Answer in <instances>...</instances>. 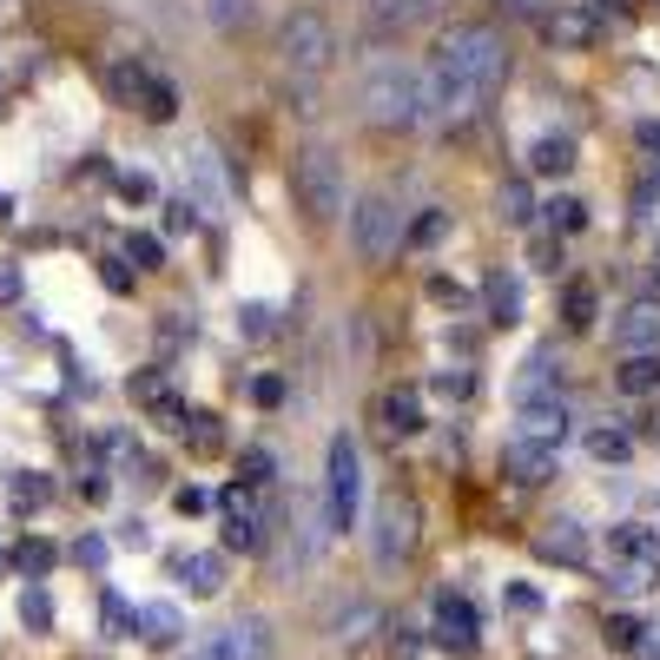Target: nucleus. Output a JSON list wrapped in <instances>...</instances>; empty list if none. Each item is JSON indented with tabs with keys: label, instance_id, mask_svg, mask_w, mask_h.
I'll return each mask as SVG.
<instances>
[{
	"label": "nucleus",
	"instance_id": "f257e3e1",
	"mask_svg": "<svg viewBox=\"0 0 660 660\" xmlns=\"http://www.w3.org/2000/svg\"><path fill=\"white\" fill-rule=\"evenodd\" d=\"M509 79V46L496 26L469 20V26H450L443 46L430 53L423 66V112L430 119H476Z\"/></svg>",
	"mask_w": 660,
	"mask_h": 660
},
{
	"label": "nucleus",
	"instance_id": "f03ea898",
	"mask_svg": "<svg viewBox=\"0 0 660 660\" xmlns=\"http://www.w3.org/2000/svg\"><path fill=\"white\" fill-rule=\"evenodd\" d=\"M357 106H364V119H370V126H390V132H410V126H423V119H430V112H423V73H416V66H403V59L370 66V73H364V86H357Z\"/></svg>",
	"mask_w": 660,
	"mask_h": 660
},
{
	"label": "nucleus",
	"instance_id": "7ed1b4c3",
	"mask_svg": "<svg viewBox=\"0 0 660 660\" xmlns=\"http://www.w3.org/2000/svg\"><path fill=\"white\" fill-rule=\"evenodd\" d=\"M357 502H364V450L344 430V436H331V456H324V535H350Z\"/></svg>",
	"mask_w": 660,
	"mask_h": 660
},
{
	"label": "nucleus",
	"instance_id": "20e7f679",
	"mask_svg": "<svg viewBox=\"0 0 660 660\" xmlns=\"http://www.w3.org/2000/svg\"><path fill=\"white\" fill-rule=\"evenodd\" d=\"M291 185H297V205H304L317 225H331V218L344 212V198H350V185H344V159H337L331 145L297 152V159H291Z\"/></svg>",
	"mask_w": 660,
	"mask_h": 660
},
{
	"label": "nucleus",
	"instance_id": "39448f33",
	"mask_svg": "<svg viewBox=\"0 0 660 660\" xmlns=\"http://www.w3.org/2000/svg\"><path fill=\"white\" fill-rule=\"evenodd\" d=\"M278 59H284L291 73H331V59H337L331 20H324L317 7H291V13L278 20Z\"/></svg>",
	"mask_w": 660,
	"mask_h": 660
},
{
	"label": "nucleus",
	"instance_id": "423d86ee",
	"mask_svg": "<svg viewBox=\"0 0 660 660\" xmlns=\"http://www.w3.org/2000/svg\"><path fill=\"white\" fill-rule=\"evenodd\" d=\"M350 245H357L364 264H390V258H397V245H403V212H397L390 192H364V198H357V212H350Z\"/></svg>",
	"mask_w": 660,
	"mask_h": 660
},
{
	"label": "nucleus",
	"instance_id": "0eeeda50",
	"mask_svg": "<svg viewBox=\"0 0 660 660\" xmlns=\"http://www.w3.org/2000/svg\"><path fill=\"white\" fill-rule=\"evenodd\" d=\"M416 522H423V509L403 489H390L377 502V516H370V555H377V569H403V555L416 549Z\"/></svg>",
	"mask_w": 660,
	"mask_h": 660
},
{
	"label": "nucleus",
	"instance_id": "6e6552de",
	"mask_svg": "<svg viewBox=\"0 0 660 660\" xmlns=\"http://www.w3.org/2000/svg\"><path fill=\"white\" fill-rule=\"evenodd\" d=\"M185 205H192L198 218H225V212H231V178H225V165H218L212 145H192V152H185Z\"/></svg>",
	"mask_w": 660,
	"mask_h": 660
},
{
	"label": "nucleus",
	"instance_id": "1a4fd4ad",
	"mask_svg": "<svg viewBox=\"0 0 660 660\" xmlns=\"http://www.w3.org/2000/svg\"><path fill=\"white\" fill-rule=\"evenodd\" d=\"M271 654H278V641H271V621H258V615H251V621H231V628H218V635H212V641H205L192 660H271Z\"/></svg>",
	"mask_w": 660,
	"mask_h": 660
},
{
	"label": "nucleus",
	"instance_id": "9d476101",
	"mask_svg": "<svg viewBox=\"0 0 660 660\" xmlns=\"http://www.w3.org/2000/svg\"><path fill=\"white\" fill-rule=\"evenodd\" d=\"M430 641H436V648H450V654H476V641H483V621H476L469 595H436Z\"/></svg>",
	"mask_w": 660,
	"mask_h": 660
},
{
	"label": "nucleus",
	"instance_id": "9b49d317",
	"mask_svg": "<svg viewBox=\"0 0 660 660\" xmlns=\"http://www.w3.org/2000/svg\"><path fill=\"white\" fill-rule=\"evenodd\" d=\"M218 502H225V549H245V555H251V549H264V509L251 502V489H238V483H231Z\"/></svg>",
	"mask_w": 660,
	"mask_h": 660
},
{
	"label": "nucleus",
	"instance_id": "f8f14e48",
	"mask_svg": "<svg viewBox=\"0 0 660 660\" xmlns=\"http://www.w3.org/2000/svg\"><path fill=\"white\" fill-rule=\"evenodd\" d=\"M502 476H509L516 489H542V483L555 476V450H549V443H529V436H516V443L502 450Z\"/></svg>",
	"mask_w": 660,
	"mask_h": 660
},
{
	"label": "nucleus",
	"instance_id": "ddd939ff",
	"mask_svg": "<svg viewBox=\"0 0 660 660\" xmlns=\"http://www.w3.org/2000/svg\"><path fill=\"white\" fill-rule=\"evenodd\" d=\"M535 555H542V562H562V569H582V562H588V529H582L575 516H555V522H542V535H535Z\"/></svg>",
	"mask_w": 660,
	"mask_h": 660
},
{
	"label": "nucleus",
	"instance_id": "4468645a",
	"mask_svg": "<svg viewBox=\"0 0 660 660\" xmlns=\"http://www.w3.org/2000/svg\"><path fill=\"white\" fill-rule=\"evenodd\" d=\"M615 344H621L628 357H648V350H660V304H654V297H635V304L615 317Z\"/></svg>",
	"mask_w": 660,
	"mask_h": 660
},
{
	"label": "nucleus",
	"instance_id": "2eb2a0df",
	"mask_svg": "<svg viewBox=\"0 0 660 660\" xmlns=\"http://www.w3.org/2000/svg\"><path fill=\"white\" fill-rule=\"evenodd\" d=\"M172 575H178V588H185L192 602H212V595L225 588V555H212V549H198V555H172Z\"/></svg>",
	"mask_w": 660,
	"mask_h": 660
},
{
	"label": "nucleus",
	"instance_id": "dca6fc26",
	"mask_svg": "<svg viewBox=\"0 0 660 660\" xmlns=\"http://www.w3.org/2000/svg\"><path fill=\"white\" fill-rule=\"evenodd\" d=\"M450 0H370V20L377 33H403V26H423V20H443Z\"/></svg>",
	"mask_w": 660,
	"mask_h": 660
},
{
	"label": "nucleus",
	"instance_id": "f3484780",
	"mask_svg": "<svg viewBox=\"0 0 660 660\" xmlns=\"http://www.w3.org/2000/svg\"><path fill=\"white\" fill-rule=\"evenodd\" d=\"M660 562L654 555H608V588L615 595H654Z\"/></svg>",
	"mask_w": 660,
	"mask_h": 660
},
{
	"label": "nucleus",
	"instance_id": "a211bd4d",
	"mask_svg": "<svg viewBox=\"0 0 660 660\" xmlns=\"http://www.w3.org/2000/svg\"><path fill=\"white\" fill-rule=\"evenodd\" d=\"M377 423H383L390 436H416V430H423V397H416V390H383V397H377Z\"/></svg>",
	"mask_w": 660,
	"mask_h": 660
},
{
	"label": "nucleus",
	"instance_id": "6ab92c4d",
	"mask_svg": "<svg viewBox=\"0 0 660 660\" xmlns=\"http://www.w3.org/2000/svg\"><path fill=\"white\" fill-rule=\"evenodd\" d=\"M522 436L555 450V443L569 436V403H562V397H549V403H522Z\"/></svg>",
	"mask_w": 660,
	"mask_h": 660
},
{
	"label": "nucleus",
	"instance_id": "aec40b11",
	"mask_svg": "<svg viewBox=\"0 0 660 660\" xmlns=\"http://www.w3.org/2000/svg\"><path fill=\"white\" fill-rule=\"evenodd\" d=\"M139 635H145V648H178L185 615H178L172 602H145V608H139Z\"/></svg>",
	"mask_w": 660,
	"mask_h": 660
},
{
	"label": "nucleus",
	"instance_id": "412c9836",
	"mask_svg": "<svg viewBox=\"0 0 660 660\" xmlns=\"http://www.w3.org/2000/svg\"><path fill=\"white\" fill-rule=\"evenodd\" d=\"M575 165V139L569 132H542L535 145H529V172H542V178H562Z\"/></svg>",
	"mask_w": 660,
	"mask_h": 660
},
{
	"label": "nucleus",
	"instance_id": "4be33fe9",
	"mask_svg": "<svg viewBox=\"0 0 660 660\" xmlns=\"http://www.w3.org/2000/svg\"><path fill=\"white\" fill-rule=\"evenodd\" d=\"M483 297H489V324H522V284L509 278V271H489V284H483Z\"/></svg>",
	"mask_w": 660,
	"mask_h": 660
},
{
	"label": "nucleus",
	"instance_id": "5701e85b",
	"mask_svg": "<svg viewBox=\"0 0 660 660\" xmlns=\"http://www.w3.org/2000/svg\"><path fill=\"white\" fill-rule=\"evenodd\" d=\"M145 86H152V73H145L139 59H112V66H106V93H112L119 106H132V112H139Z\"/></svg>",
	"mask_w": 660,
	"mask_h": 660
},
{
	"label": "nucleus",
	"instance_id": "b1692460",
	"mask_svg": "<svg viewBox=\"0 0 660 660\" xmlns=\"http://www.w3.org/2000/svg\"><path fill=\"white\" fill-rule=\"evenodd\" d=\"M549 397H562L555 390V364H549V350H535L522 364V377H516V403H549Z\"/></svg>",
	"mask_w": 660,
	"mask_h": 660
},
{
	"label": "nucleus",
	"instance_id": "393cba45",
	"mask_svg": "<svg viewBox=\"0 0 660 660\" xmlns=\"http://www.w3.org/2000/svg\"><path fill=\"white\" fill-rule=\"evenodd\" d=\"M615 390H621V397H654V390H660V357H654V350H648V357H621Z\"/></svg>",
	"mask_w": 660,
	"mask_h": 660
},
{
	"label": "nucleus",
	"instance_id": "a878e982",
	"mask_svg": "<svg viewBox=\"0 0 660 660\" xmlns=\"http://www.w3.org/2000/svg\"><path fill=\"white\" fill-rule=\"evenodd\" d=\"M46 502H53V483H46L40 469H20V476L7 483V509H13V516H33V509H46Z\"/></svg>",
	"mask_w": 660,
	"mask_h": 660
},
{
	"label": "nucleus",
	"instance_id": "bb28decb",
	"mask_svg": "<svg viewBox=\"0 0 660 660\" xmlns=\"http://www.w3.org/2000/svg\"><path fill=\"white\" fill-rule=\"evenodd\" d=\"M99 628H106V641H126V635H139V608L119 588H106L99 595Z\"/></svg>",
	"mask_w": 660,
	"mask_h": 660
},
{
	"label": "nucleus",
	"instance_id": "cd10ccee",
	"mask_svg": "<svg viewBox=\"0 0 660 660\" xmlns=\"http://www.w3.org/2000/svg\"><path fill=\"white\" fill-rule=\"evenodd\" d=\"M549 40H555V46H588V40H595V13H588V7H562V13L549 20Z\"/></svg>",
	"mask_w": 660,
	"mask_h": 660
},
{
	"label": "nucleus",
	"instance_id": "c85d7f7f",
	"mask_svg": "<svg viewBox=\"0 0 660 660\" xmlns=\"http://www.w3.org/2000/svg\"><path fill=\"white\" fill-rule=\"evenodd\" d=\"M496 218H502V225H529V218H535V192H529V178H509V185L496 192Z\"/></svg>",
	"mask_w": 660,
	"mask_h": 660
},
{
	"label": "nucleus",
	"instance_id": "c756f323",
	"mask_svg": "<svg viewBox=\"0 0 660 660\" xmlns=\"http://www.w3.org/2000/svg\"><path fill=\"white\" fill-rule=\"evenodd\" d=\"M20 628H26V635H53V595H46L40 582L20 588Z\"/></svg>",
	"mask_w": 660,
	"mask_h": 660
},
{
	"label": "nucleus",
	"instance_id": "7c9ffc66",
	"mask_svg": "<svg viewBox=\"0 0 660 660\" xmlns=\"http://www.w3.org/2000/svg\"><path fill=\"white\" fill-rule=\"evenodd\" d=\"M139 112H145L152 126H165V119H178V86L152 73V86H145V99H139Z\"/></svg>",
	"mask_w": 660,
	"mask_h": 660
},
{
	"label": "nucleus",
	"instance_id": "2f4dec72",
	"mask_svg": "<svg viewBox=\"0 0 660 660\" xmlns=\"http://www.w3.org/2000/svg\"><path fill=\"white\" fill-rule=\"evenodd\" d=\"M443 238H450V212H443V205H430V212L403 231V245H416V251H430V245H443Z\"/></svg>",
	"mask_w": 660,
	"mask_h": 660
},
{
	"label": "nucleus",
	"instance_id": "473e14b6",
	"mask_svg": "<svg viewBox=\"0 0 660 660\" xmlns=\"http://www.w3.org/2000/svg\"><path fill=\"white\" fill-rule=\"evenodd\" d=\"M562 311H569V331H588V324H595V284H569V291H562Z\"/></svg>",
	"mask_w": 660,
	"mask_h": 660
},
{
	"label": "nucleus",
	"instance_id": "72a5a7b5",
	"mask_svg": "<svg viewBox=\"0 0 660 660\" xmlns=\"http://www.w3.org/2000/svg\"><path fill=\"white\" fill-rule=\"evenodd\" d=\"M271 331H278V311H271L264 297L238 304V337H271Z\"/></svg>",
	"mask_w": 660,
	"mask_h": 660
},
{
	"label": "nucleus",
	"instance_id": "f704fd0d",
	"mask_svg": "<svg viewBox=\"0 0 660 660\" xmlns=\"http://www.w3.org/2000/svg\"><path fill=\"white\" fill-rule=\"evenodd\" d=\"M588 456H595V463H628L635 443H628L621 430H588Z\"/></svg>",
	"mask_w": 660,
	"mask_h": 660
},
{
	"label": "nucleus",
	"instance_id": "c9c22d12",
	"mask_svg": "<svg viewBox=\"0 0 660 660\" xmlns=\"http://www.w3.org/2000/svg\"><path fill=\"white\" fill-rule=\"evenodd\" d=\"M126 264H139V271H159V264H165V245H159L152 231H132V238H126Z\"/></svg>",
	"mask_w": 660,
	"mask_h": 660
},
{
	"label": "nucleus",
	"instance_id": "e433bc0d",
	"mask_svg": "<svg viewBox=\"0 0 660 660\" xmlns=\"http://www.w3.org/2000/svg\"><path fill=\"white\" fill-rule=\"evenodd\" d=\"M436 397H450V403H463V397H476V370L469 364H456V370H436V383H430Z\"/></svg>",
	"mask_w": 660,
	"mask_h": 660
},
{
	"label": "nucleus",
	"instance_id": "4c0bfd02",
	"mask_svg": "<svg viewBox=\"0 0 660 660\" xmlns=\"http://www.w3.org/2000/svg\"><path fill=\"white\" fill-rule=\"evenodd\" d=\"M271 469H278V463H271V450H245V456H238V489H264V483H271Z\"/></svg>",
	"mask_w": 660,
	"mask_h": 660
},
{
	"label": "nucleus",
	"instance_id": "58836bf2",
	"mask_svg": "<svg viewBox=\"0 0 660 660\" xmlns=\"http://www.w3.org/2000/svg\"><path fill=\"white\" fill-rule=\"evenodd\" d=\"M205 20H212L218 33H238V26L251 20V0H205Z\"/></svg>",
	"mask_w": 660,
	"mask_h": 660
},
{
	"label": "nucleus",
	"instance_id": "ea45409f",
	"mask_svg": "<svg viewBox=\"0 0 660 660\" xmlns=\"http://www.w3.org/2000/svg\"><path fill=\"white\" fill-rule=\"evenodd\" d=\"M185 436H192V450H198V456H212V450L225 443V436H218V416H212V410H198V416L185 423Z\"/></svg>",
	"mask_w": 660,
	"mask_h": 660
},
{
	"label": "nucleus",
	"instance_id": "a19ab883",
	"mask_svg": "<svg viewBox=\"0 0 660 660\" xmlns=\"http://www.w3.org/2000/svg\"><path fill=\"white\" fill-rule=\"evenodd\" d=\"M13 562H20V569H26V575H33V582H46V569H53V562H59V555H53V549H46V542H20V549H13Z\"/></svg>",
	"mask_w": 660,
	"mask_h": 660
},
{
	"label": "nucleus",
	"instance_id": "79ce46f5",
	"mask_svg": "<svg viewBox=\"0 0 660 660\" xmlns=\"http://www.w3.org/2000/svg\"><path fill=\"white\" fill-rule=\"evenodd\" d=\"M549 225H555V231H582V225H588V205H582V198H555V205H549Z\"/></svg>",
	"mask_w": 660,
	"mask_h": 660
},
{
	"label": "nucleus",
	"instance_id": "37998d69",
	"mask_svg": "<svg viewBox=\"0 0 660 660\" xmlns=\"http://www.w3.org/2000/svg\"><path fill=\"white\" fill-rule=\"evenodd\" d=\"M641 635H648V628H641L635 615H615V621H608V648H621V654H635V648H641Z\"/></svg>",
	"mask_w": 660,
	"mask_h": 660
},
{
	"label": "nucleus",
	"instance_id": "c03bdc74",
	"mask_svg": "<svg viewBox=\"0 0 660 660\" xmlns=\"http://www.w3.org/2000/svg\"><path fill=\"white\" fill-rule=\"evenodd\" d=\"M106 555H112L106 535H79V542H73V562H79V569H106Z\"/></svg>",
	"mask_w": 660,
	"mask_h": 660
},
{
	"label": "nucleus",
	"instance_id": "a18cd8bd",
	"mask_svg": "<svg viewBox=\"0 0 660 660\" xmlns=\"http://www.w3.org/2000/svg\"><path fill=\"white\" fill-rule=\"evenodd\" d=\"M364 628H377V608H370V602H357V608L337 621V641H364Z\"/></svg>",
	"mask_w": 660,
	"mask_h": 660
},
{
	"label": "nucleus",
	"instance_id": "49530a36",
	"mask_svg": "<svg viewBox=\"0 0 660 660\" xmlns=\"http://www.w3.org/2000/svg\"><path fill=\"white\" fill-rule=\"evenodd\" d=\"M502 608H509V615H542V595H535L529 582H509V595H502Z\"/></svg>",
	"mask_w": 660,
	"mask_h": 660
},
{
	"label": "nucleus",
	"instance_id": "de8ad7c7",
	"mask_svg": "<svg viewBox=\"0 0 660 660\" xmlns=\"http://www.w3.org/2000/svg\"><path fill=\"white\" fill-rule=\"evenodd\" d=\"M99 284L126 297V291H132V264H126V258H106V264H99Z\"/></svg>",
	"mask_w": 660,
	"mask_h": 660
},
{
	"label": "nucleus",
	"instance_id": "09e8293b",
	"mask_svg": "<svg viewBox=\"0 0 660 660\" xmlns=\"http://www.w3.org/2000/svg\"><path fill=\"white\" fill-rule=\"evenodd\" d=\"M152 423H159V430H185L192 416H185V403H178V397H159V403H152Z\"/></svg>",
	"mask_w": 660,
	"mask_h": 660
},
{
	"label": "nucleus",
	"instance_id": "8fccbe9b",
	"mask_svg": "<svg viewBox=\"0 0 660 660\" xmlns=\"http://www.w3.org/2000/svg\"><path fill=\"white\" fill-rule=\"evenodd\" d=\"M20 291H26V271L13 258H0V304H20Z\"/></svg>",
	"mask_w": 660,
	"mask_h": 660
},
{
	"label": "nucleus",
	"instance_id": "3c124183",
	"mask_svg": "<svg viewBox=\"0 0 660 660\" xmlns=\"http://www.w3.org/2000/svg\"><path fill=\"white\" fill-rule=\"evenodd\" d=\"M126 390H132L139 403H159V397H165V377H159V370H139V377H132Z\"/></svg>",
	"mask_w": 660,
	"mask_h": 660
},
{
	"label": "nucleus",
	"instance_id": "603ef678",
	"mask_svg": "<svg viewBox=\"0 0 660 660\" xmlns=\"http://www.w3.org/2000/svg\"><path fill=\"white\" fill-rule=\"evenodd\" d=\"M119 192H126V198H132V205H145V198H152V192H159V185H152V178H145V172H119Z\"/></svg>",
	"mask_w": 660,
	"mask_h": 660
},
{
	"label": "nucleus",
	"instance_id": "864d4df0",
	"mask_svg": "<svg viewBox=\"0 0 660 660\" xmlns=\"http://www.w3.org/2000/svg\"><path fill=\"white\" fill-rule=\"evenodd\" d=\"M390 654H397V660H416V654H423L416 628H390Z\"/></svg>",
	"mask_w": 660,
	"mask_h": 660
},
{
	"label": "nucleus",
	"instance_id": "5fc2aeb1",
	"mask_svg": "<svg viewBox=\"0 0 660 660\" xmlns=\"http://www.w3.org/2000/svg\"><path fill=\"white\" fill-rule=\"evenodd\" d=\"M251 397H258L264 410H278V403H284V377H258V383H251Z\"/></svg>",
	"mask_w": 660,
	"mask_h": 660
},
{
	"label": "nucleus",
	"instance_id": "6e6d98bb",
	"mask_svg": "<svg viewBox=\"0 0 660 660\" xmlns=\"http://www.w3.org/2000/svg\"><path fill=\"white\" fill-rule=\"evenodd\" d=\"M172 502H178V516H205V509H212V496H205L198 483H192V489H178Z\"/></svg>",
	"mask_w": 660,
	"mask_h": 660
},
{
	"label": "nucleus",
	"instance_id": "4d7b16f0",
	"mask_svg": "<svg viewBox=\"0 0 660 660\" xmlns=\"http://www.w3.org/2000/svg\"><path fill=\"white\" fill-rule=\"evenodd\" d=\"M502 7H509V13H516V20H535V13H549V7H555V0H502Z\"/></svg>",
	"mask_w": 660,
	"mask_h": 660
},
{
	"label": "nucleus",
	"instance_id": "13d9d810",
	"mask_svg": "<svg viewBox=\"0 0 660 660\" xmlns=\"http://www.w3.org/2000/svg\"><path fill=\"white\" fill-rule=\"evenodd\" d=\"M430 297H436V304H463V291H456L450 278H430Z\"/></svg>",
	"mask_w": 660,
	"mask_h": 660
},
{
	"label": "nucleus",
	"instance_id": "bf43d9fd",
	"mask_svg": "<svg viewBox=\"0 0 660 660\" xmlns=\"http://www.w3.org/2000/svg\"><path fill=\"white\" fill-rule=\"evenodd\" d=\"M119 542H126V549H145L152 535H145V522H126V529H119Z\"/></svg>",
	"mask_w": 660,
	"mask_h": 660
},
{
	"label": "nucleus",
	"instance_id": "052dcab7",
	"mask_svg": "<svg viewBox=\"0 0 660 660\" xmlns=\"http://www.w3.org/2000/svg\"><path fill=\"white\" fill-rule=\"evenodd\" d=\"M635 660H660V628H648V635H641V648H635Z\"/></svg>",
	"mask_w": 660,
	"mask_h": 660
},
{
	"label": "nucleus",
	"instance_id": "680f3d73",
	"mask_svg": "<svg viewBox=\"0 0 660 660\" xmlns=\"http://www.w3.org/2000/svg\"><path fill=\"white\" fill-rule=\"evenodd\" d=\"M7 212H13V205H7V192H0V218H7Z\"/></svg>",
	"mask_w": 660,
	"mask_h": 660
},
{
	"label": "nucleus",
	"instance_id": "e2e57ef3",
	"mask_svg": "<svg viewBox=\"0 0 660 660\" xmlns=\"http://www.w3.org/2000/svg\"><path fill=\"white\" fill-rule=\"evenodd\" d=\"M602 7H628V0H602Z\"/></svg>",
	"mask_w": 660,
	"mask_h": 660
},
{
	"label": "nucleus",
	"instance_id": "0e129e2a",
	"mask_svg": "<svg viewBox=\"0 0 660 660\" xmlns=\"http://www.w3.org/2000/svg\"><path fill=\"white\" fill-rule=\"evenodd\" d=\"M654 264H660V251H654Z\"/></svg>",
	"mask_w": 660,
	"mask_h": 660
}]
</instances>
